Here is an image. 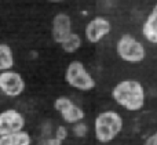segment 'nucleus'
Wrapping results in <instances>:
<instances>
[{
	"instance_id": "20e7f679",
	"label": "nucleus",
	"mask_w": 157,
	"mask_h": 145,
	"mask_svg": "<svg viewBox=\"0 0 157 145\" xmlns=\"http://www.w3.org/2000/svg\"><path fill=\"white\" fill-rule=\"evenodd\" d=\"M65 80L71 87L80 91H90L95 87V79L91 76L81 61H72L65 71Z\"/></svg>"
},
{
	"instance_id": "0eeeda50",
	"label": "nucleus",
	"mask_w": 157,
	"mask_h": 145,
	"mask_svg": "<svg viewBox=\"0 0 157 145\" xmlns=\"http://www.w3.org/2000/svg\"><path fill=\"white\" fill-rule=\"evenodd\" d=\"M25 116L17 109H6L0 112V135H8L25 129Z\"/></svg>"
},
{
	"instance_id": "9d476101",
	"label": "nucleus",
	"mask_w": 157,
	"mask_h": 145,
	"mask_svg": "<svg viewBox=\"0 0 157 145\" xmlns=\"http://www.w3.org/2000/svg\"><path fill=\"white\" fill-rule=\"evenodd\" d=\"M142 33L149 43L157 44V4L153 7L152 13L146 18L142 26Z\"/></svg>"
},
{
	"instance_id": "ddd939ff",
	"label": "nucleus",
	"mask_w": 157,
	"mask_h": 145,
	"mask_svg": "<svg viewBox=\"0 0 157 145\" xmlns=\"http://www.w3.org/2000/svg\"><path fill=\"white\" fill-rule=\"evenodd\" d=\"M61 47L65 53L68 54H72V53H76L78 49L81 47V37L77 35V33L72 32L65 40L61 43Z\"/></svg>"
},
{
	"instance_id": "423d86ee",
	"label": "nucleus",
	"mask_w": 157,
	"mask_h": 145,
	"mask_svg": "<svg viewBox=\"0 0 157 145\" xmlns=\"http://www.w3.org/2000/svg\"><path fill=\"white\" fill-rule=\"evenodd\" d=\"M54 109L61 115L63 122L69 124L83 122V119L86 118V112L68 97H58L54 101Z\"/></svg>"
},
{
	"instance_id": "f8f14e48",
	"label": "nucleus",
	"mask_w": 157,
	"mask_h": 145,
	"mask_svg": "<svg viewBox=\"0 0 157 145\" xmlns=\"http://www.w3.org/2000/svg\"><path fill=\"white\" fill-rule=\"evenodd\" d=\"M14 66V53L8 44L0 43V72L10 71Z\"/></svg>"
},
{
	"instance_id": "f3484780",
	"label": "nucleus",
	"mask_w": 157,
	"mask_h": 145,
	"mask_svg": "<svg viewBox=\"0 0 157 145\" xmlns=\"http://www.w3.org/2000/svg\"><path fill=\"white\" fill-rule=\"evenodd\" d=\"M144 145H157V131L153 133L152 135H149V137L145 140Z\"/></svg>"
},
{
	"instance_id": "a211bd4d",
	"label": "nucleus",
	"mask_w": 157,
	"mask_h": 145,
	"mask_svg": "<svg viewBox=\"0 0 157 145\" xmlns=\"http://www.w3.org/2000/svg\"><path fill=\"white\" fill-rule=\"evenodd\" d=\"M50 2H63V0H50Z\"/></svg>"
},
{
	"instance_id": "2eb2a0df",
	"label": "nucleus",
	"mask_w": 157,
	"mask_h": 145,
	"mask_svg": "<svg viewBox=\"0 0 157 145\" xmlns=\"http://www.w3.org/2000/svg\"><path fill=\"white\" fill-rule=\"evenodd\" d=\"M55 138H58L59 141H65L68 138V129L65 126H58L55 130Z\"/></svg>"
},
{
	"instance_id": "f03ea898",
	"label": "nucleus",
	"mask_w": 157,
	"mask_h": 145,
	"mask_svg": "<svg viewBox=\"0 0 157 145\" xmlns=\"http://www.w3.org/2000/svg\"><path fill=\"white\" fill-rule=\"evenodd\" d=\"M123 118L116 111L101 112L94 120V134L99 143L109 144L121 133Z\"/></svg>"
},
{
	"instance_id": "f257e3e1",
	"label": "nucleus",
	"mask_w": 157,
	"mask_h": 145,
	"mask_svg": "<svg viewBox=\"0 0 157 145\" xmlns=\"http://www.w3.org/2000/svg\"><path fill=\"white\" fill-rule=\"evenodd\" d=\"M112 98L121 108L130 112H136L141 111L145 105V88L138 80L125 79L113 87Z\"/></svg>"
},
{
	"instance_id": "6e6552de",
	"label": "nucleus",
	"mask_w": 157,
	"mask_h": 145,
	"mask_svg": "<svg viewBox=\"0 0 157 145\" xmlns=\"http://www.w3.org/2000/svg\"><path fill=\"white\" fill-rule=\"evenodd\" d=\"M112 25L105 17H95L86 26V39L90 43H99L105 36L110 33Z\"/></svg>"
},
{
	"instance_id": "39448f33",
	"label": "nucleus",
	"mask_w": 157,
	"mask_h": 145,
	"mask_svg": "<svg viewBox=\"0 0 157 145\" xmlns=\"http://www.w3.org/2000/svg\"><path fill=\"white\" fill-rule=\"evenodd\" d=\"M25 80L21 73L15 71H3L0 72V91L6 97L15 98L25 91Z\"/></svg>"
},
{
	"instance_id": "9b49d317",
	"label": "nucleus",
	"mask_w": 157,
	"mask_h": 145,
	"mask_svg": "<svg viewBox=\"0 0 157 145\" xmlns=\"http://www.w3.org/2000/svg\"><path fill=\"white\" fill-rule=\"evenodd\" d=\"M32 144V137L28 131L14 133L8 135H0V145H30Z\"/></svg>"
},
{
	"instance_id": "4468645a",
	"label": "nucleus",
	"mask_w": 157,
	"mask_h": 145,
	"mask_svg": "<svg viewBox=\"0 0 157 145\" xmlns=\"http://www.w3.org/2000/svg\"><path fill=\"white\" fill-rule=\"evenodd\" d=\"M73 134L76 135L78 138H83L87 135V133H88V127H87L86 123H83V122H78V123H75L73 124Z\"/></svg>"
},
{
	"instance_id": "7ed1b4c3",
	"label": "nucleus",
	"mask_w": 157,
	"mask_h": 145,
	"mask_svg": "<svg viewBox=\"0 0 157 145\" xmlns=\"http://www.w3.org/2000/svg\"><path fill=\"white\" fill-rule=\"evenodd\" d=\"M116 53L123 61L130 64L142 62L146 57L145 46L132 35H123L116 43Z\"/></svg>"
},
{
	"instance_id": "dca6fc26",
	"label": "nucleus",
	"mask_w": 157,
	"mask_h": 145,
	"mask_svg": "<svg viewBox=\"0 0 157 145\" xmlns=\"http://www.w3.org/2000/svg\"><path fill=\"white\" fill-rule=\"evenodd\" d=\"M39 145H62V141H59L55 137H46L40 141Z\"/></svg>"
},
{
	"instance_id": "1a4fd4ad",
	"label": "nucleus",
	"mask_w": 157,
	"mask_h": 145,
	"mask_svg": "<svg viewBox=\"0 0 157 145\" xmlns=\"http://www.w3.org/2000/svg\"><path fill=\"white\" fill-rule=\"evenodd\" d=\"M72 33V19L68 14L59 13L54 17L51 25V36L55 43L61 44Z\"/></svg>"
}]
</instances>
